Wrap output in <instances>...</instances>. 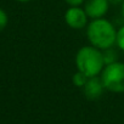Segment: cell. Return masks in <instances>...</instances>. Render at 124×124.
I'll use <instances>...</instances> for the list:
<instances>
[{
  "mask_svg": "<svg viewBox=\"0 0 124 124\" xmlns=\"http://www.w3.org/2000/svg\"><path fill=\"white\" fill-rule=\"evenodd\" d=\"M100 78L106 90L111 93H124V62H112L105 66Z\"/></svg>",
  "mask_w": 124,
  "mask_h": 124,
  "instance_id": "cell-3",
  "label": "cell"
},
{
  "mask_svg": "<svg viewBox=\"0 0 124 124\" xmlns=\"http://www.w3.org/2000/svg\"><path fill=\"white\" fill-rule=\"evenodd\" d=\"M109 4H122L123 0H108Z\"/></svg>",
  "mask_w": 124,
  "mask_h": 124,
  "instance_id": "cell-12",
  "label": "cell"
},
{
  "mask_svg": "<svg viewBox=\"0 0 124 124\" xmlns=\"http://www.w3.org/2000/svg\"><path fill=\"white\" fill-rule=\"evenodd\" d=\"M82 90H83L86 99L96 100L103 94V90H106V89L103 86V83H102L101 78L99 76H96V77H90L88 79L86 84L82 88Z\"/></svg>",
  "mask_w": 124,
  "mask_h": 124,
  "instance_id": "cell-6",
  "label": "cell"
},
{
  "mask_svg": "<svg viewBox=\"0 0 124 124\" xmlns=\"http://www.w3.org/2000/svg\"><path fill=\"white\" fill-rule=\"evenodd\" d=\"M120 12H122V16H123V18H124V0H123L122 4H120Z\"/></svg>",
  "mask_w": 124,
  "mask_h": 124,
  "instance_id": "cell-13",
  "label": "cell"
},
{
  "mask_svg": "<svg viewBox=\"0 0 124 124\" xmlns=\"http://www.w3.org/2000/svg\"><path fill=\"white\" fill-rule=\"evenodd\" d=\"M103 57H105V62L106 65L108 63H112V62H116L117 61V54L111 49H107V50H103Z\"/></svg>",
  "mask_w": 124,
  "mask_h": 124,
  "instance_id": "cell-8",
  "label": "cell"
},
{
  "mask_svg": "<svg viewBox=\"0 0 124 124\" xmlns=\"http://www.w3.org/2000/svg\"><path fill=\"white\" fill-rule=\"evenodd\" d=\"M74 62L77 71L84 73L89 78L100 76L106 66L103 51L93 45L82 46L76 54Z\"/></svg>",
  "mask_w": 124,
  "mask_h": 124,
  "instance_id": "cell-2",
  "label": "cell"
},
{
  "mask_svg": "<svg viewBox=\"0 0 124 124\" xmlns=\"http://www.w3.org/2000/svg\"><path fill=\"white\" fill-rule=\"evenodd\" d=\"M88 79H89V77H86L84 73L77 71V72L73 74V77H72V83H73L74 86H78V88L82 89V88L86 84Z\"/></svg>",
  "mask_w": 124,
  "mask_h": 124,
  "instance_id": "cell-7",
  "label": "cell"
},
{
  "mask_svg": "<svg viewBox=\"0 0 124 124\" xmlns=\"http://www.w3.org/2000/svg\"><path fill=\"white\" fill-rule=\"evenodd\" d=\"M8 22H9L8 14L3 9H0V32L5 29V27L8 26Z\"/></svg>",
  "mask_w": 124,
  "mask_h": 124,
  "instance_id": "cell-10",
  "label": "cell"
},
{
  "mask_svg": "<svg viewBox=\"0 0 124 124\" xmlns=\"http://www.w3.org/2000/svg\"><path fill=\"white\" fill-rule=\"evenodd\" d=\"M109 1L108 0H85L84 3V10L89 18H101L103 17L108 9H109Z\"/></svg>",
  "mask_w": 124,
  "mask_h": 124,
  "instance_id": "cell-5",
  "label": "cell"
},
{
  "mask_svg": "<svg viewBox=\"0 0 124 124\" xmlns=\"http://www.w3.org/2000/svg\"><path fill=\"white\" fill-rule=\"evenodd\" d=\"M65 3L68 4L70 6H80L84 5L85 0H65Z\"/></svg>",
  "mask_w": 124,
  "mask_h": 124,
  "instance_id": "cell-11",
  "label": "cell"
},
{
  "mask_svg": "<svg viewBox=\"0 0 124 124\" xmlns=\"http://www.w3.org/2000/svg\"><path fill=\"white\" fill-rule=\"evenodd\" d=\"M16 1H18V3H28V1H31V0H16Z\"/></svg>",
  "mask_w": 124,
  "mask_h": 124,
  "instance_id": "cell-14",
  "label": "cell"
},
{
  "mask_svg": "<svg viewBox=\"0 0 124 124\" xmlns=\"http://www.w3.org/2000/svg\"><path fill=\"white\" fill-rule=\"evenodd\" d=\"M116 45L124 52V26H122L117 31V39H116Z\"/></svg>",
  "mask_w": 124,
  "mask_h": 124,
  "instance_id": "cell-9",
  "label": "cell"
},
{
  "mask_svg": "<svg viewBox=\"0 0 124 124\" xmlns=\"http://www.w3.org/2000/svg\"><path fill=\"white\" fill-rule=\"evenodd\" d=\"M65 22L72 29H83L89 23V16L84 8L70 6L65 12Z\"/></svg>",
  "mask_w": 124,
  "mask_h": 124,
  "instance_id": "cell-4",
  "label": "cell"
},
{
  "mask_svg": "<svg viewBox=\"0 0 124 124\" xmlns=\"http://www.w3.org/2000/svg\"><path fill=\"white\" fill-rule=\"evenodd\" d=\"M86 37L90 45L103 51L114 46L117 29L108 20L103 17L95 18L91 20L86 26Z\"/></svg>",
  "mask_w": 124,
  "mask_h": 124,
  "instance_id": "cell-1",
  "label": "cell"
}]
</instances>
